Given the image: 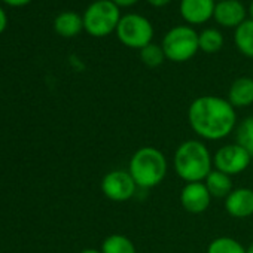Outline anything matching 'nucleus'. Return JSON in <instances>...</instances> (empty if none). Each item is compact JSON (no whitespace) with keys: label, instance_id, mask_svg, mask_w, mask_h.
I'll return each mask as SVG.
<instances>
[{"label":"nucleus","instance_id":"nucleus-1","mask_svg":"<svg viewBox=\"0 0 253 253\" xmlns=\"http://www.w3.org/2000/svg\"><path fill=\"white\" fill-rule=\"evenodd\" d=\"M188 122L200 139L207 142L223 140L237 128V109L228 98L201 95L189 104Z\"/></svg>","mask_w":253,"mask_h":253},{"label":"nucleus","instance_id":"nucleus-2","mask_svg":"<svg viewBox=\"0 0 253 253\" xmlns=\"http://www.w3.org/2000/svg\"><path fill=\"white\" fill-rule=\"evenodd\" d=\"M173 169L185 183L204 182L213 170V155L203 140L189 139L176 148Z\"/></svg>","mask_w":253,"mask_h":253},{"label":"nucleus","instance_id":"nucleus-3","mask_svg":"<svg viewBox=\"0 0 253 253\" xmlns=\"http://www.w3.org/2000/svg\"><path fill=\"white\" fill-rule=\"evenodd\" d=\"M128 171L139 188L152 189L166 179L169 163L160 149L154 146H143L130 158Z\"/></svg>","mask_w":253,"mask_h":253},{"label":"nucleus","instance_id":"nucleus-4","mask_svg":"<svg viewBox=\"0 0 253 253\" xmlns=\"http://www.w3.org/2000/svg\"><path fill=\"white\" fill-rule=\"evenodd\" d=\"M84 29L94 38H106L116 32L121 20L119 8L112 0H95L84 14Z\"/></svg>","mask_w":253,"mask_h":253},{"label":"nucleus","instance_id":"nucleus-5","mask_svg":"<svg viewBox=\"0 0 253 253\" xmlns=\"http://www.w3.org/2000/svg\"><path fill=\"white\" fill-rule=\"evenodd\" d=\"M161 46L167 60L185 63L200 51L198 33L189 26H176L166 33Z\"/></svg>","mask_w":253,"mask_h":253},{"label":"nucleus","instance_id":"nucleus-6","mask_svg":"<svg viewBox=\"0 0 253 253\" xmlns=\"http://www.w3.org/2000/svg\"><path fill=\"white\" fill-rule=\"evenodd\" d=\"M115 33L122 45L139 51L152 43L154 39V27L151 21L140 14L122 15Z\"/></svg>","mask_w":253,"mask_h":253},{"label":"nucleus","instance_id":"nucleus-7","mask_svg":"<svg viewBox=\"0 0 253 253\" xmlns=\"http://www.w3.org/2000/svg\"><path fill=\"white\" fill-rule=\"evenodd\" d=\"M253 157L241 148L238 143H228L220 146L213 155V169L228 174L235 176L244 173L252 166Z\"/></svg>","mask_w":253,"mask_h":253},{"label":"nucleus","instance_id":"nucleus-8","mask_svg":"<svg viewBox=\"0 0 253 253\" xmlns=\"http://www.w3.org/2000/svg\"><path fill=\"white\" fill-rule=\"evenodd\" d=\"M137 185L128 170L115 169L106 173L101 179L103 195L115 203H125L136 195Z\"/></svg>","mask_w":253,"mask_h":253},{"label":"nucleus","instance_id":"nucleus-9","mask_svg":"<svg viewBox=\"0 0 253 253\" xmlns=\"http://www.w3.org/2000/svg\"><path fill=\"white\" fill-rule=\"evenodd\" d=\"M180 204L182 207L192 214L204 213L211 203V195L206 188L204 182H192L185 183L180 191Z\"/></svg>","mask_w":253,"mask_h":253},{"label":"nucleus","instance_id":"nucleus-10","mask_svg":"<svg viewBox=\"0 0 253 253\" xmlns=\"http://www.w3.org/2000/svg\"><path fill=\"white\" fill-rule=\"evenodd\" d=\"M225 210L235 219H247L253 216V189L252 188H235L225 198Z\"/></svg>","mask_w":253,"mask_h":253},{"label":"nucleus","instance_id":"nucleus-11","mask_svg":"<svg viewBox=\"0 0 253 253\" xmlns=\"http://www.w3.org/2000/svg\"><path fill=\"white\" fill-rule=\"evenodd\" d=\"M214 0H182L180 2V15L182 18L192 26L204 24L214 14Z\"/></svg>","mask_w":253,"mask_h":253},{"label":"nucleus","instance_id":"nucleus-12","mask_svg":"<svg viewBox=\"0 0 253 253\" xmlns=\"http://www.w3.org/2000/svg\"><path fill=\"white\" fill-rule=\"evenodd\" d=\"M213 18L223 27L237 29L246 21V8L240 0H222L214 6Z\"/></svg>","mask_w":253,"mask_h":253},{"label":"nucleus","instance_id":"nucleus-13","mask_svg":"<svg viewBox=\"0 0 253 253\" xmlns=\"http://www.w3.org/2000/svg\"><path fill=\"white\" fill-rule=\"evenodd\" d=\"M228 101L235 107H249L253 104V78L241 76L235 79L228 89Z\"/></svg>","mask_w":253,"mask_h":253},{"label":"nucleus","instance_id":"nucleus-14","mask_svg":"<svg viewBox=\"0 0 253 253\" xmlns=\"http://www.w3.org/2000/svg\"><path fill=\"white\" fill-rule=\"evenodd\" d=\"M204 185L209 189L211 198H223L225 200L234 189L231 176H228L216 169H213L210 171V174L204 179Z\"/></svg>","mask_w":253,"mask_h":253},{"label":"nucleus","instance_id":"nucleus-15","mask_svg":"<svg viewBox=\"0 0 253 253\" xmlns=\"http://www.w3.org/2000/svg\"><path fill=\"white\" fill-rule=\"evenodd\" d=\"M54 29L63 38L78 36L84 29V18L76 12H63L55 18Z\"/></svg>","mask_w":253,"mask_h":253},{"label":"nucleus","instance_id":"nucleus-16","mask_svg":"<svg viewBox=\"0 0 253 253\" xmlns=\"http://www.w3.org/2000/svg\"><path fill=\"white\" fill-rule=\"evenodd\" d=\"M237 49L247 58H253V20H246L234 32Z\"/></svg>","mask_w":253,"mask_h":253},{"label":"nucleus","instance_id":"nucleus-17","mask_svg":"<svg viewBox=\"0 0 253 253\" xmlns=\"http://www.w3.org/2000/svg\"><path fill=\"white\" fill-rule=\"evenodd\" d=\"M101 253H137L133 240L122 234H112L101 243Z\"/></svg>","mask_w":253,"mask_h":253},{"label":"nucleus","instance_id":"nucleus-18","mask_svg":"<svg viewBox=\"0 0 253 253\" xmlns=\"http://www.w3.org/2000/svg\"><path fill=\"white\" fill-rule=\"evenodd\" d=\"M234 133H235V143H238L253 157V115L240 121Z\"/></svg>","mask_w":253,"mask_h":253},{"label":"nucleus","instance_id":"nucleus-19","mask_svg":"<svg viewBox=\"0 0 253 253\" xmlns=\"http://www.w3.org/2000/svg\"><path fill=\"white\" fill-rule=\"evenodd\" d=\"M200 49L206 54H214L223 46V36L216 29H206L198 35Z\"/></svg>","mask_w":253,"mask_h":253},{"label":"nucleus","instance_id":"nucleus-20","mask_svg":"<svg viewBox=\"0 0 253 253\" xmlns=\"http://www.w3.org/2000/svg\"><path fill=\"white\" fill-rule=\"evenodd\" d=\"M207 253H246V247L232 237H217L210 241Z\"/></svg>","mask_w":253,"mask_h":253},{"label":"nucleus","instance_id":"nucleus-21","mask_svg":"<svg viewBox=\"0 0 253 253\" xmlns=\"http://www.w3.org/2000/svg\"><path fill=\"white\" fill-rule=\"evenodd\" d=\"M140 60L148 67L161 66L164 63V60H166V54L163 51V46L155 45V43H149L148 46L140 49Z\"/></svg>","mask_w":253,"mask_h":253},{"label":"nucleus","instance_id":"nucleus-22","mask_svg":"<svg viewBox=\"0 0 253 253\" xmlns=\"http://www.w3.org/2000/svg\"><path fill=\"white\" fill-rule=\"evenodd\" d=\"M112 2L118 6V8H126V6H133L136 5L139 0H112Z\"/></svg>","mask_w":253,"mask_h":253},{"label":"nucleus","instance_id":"nucleus-23","mask_svg":"<svg viewBox=\"0 0 253 253\" xmlns=\"http://www.w3.org/2000/svg\"><path fill=\"white\" fill-rule=\"evenodd\" d=\"M6 26H8V17H6L5 11L0 8V35L6 30Z\"/></svg>","mask_w":253,"mask_h":253},{"label":"nucleus","instance_id":"nucleus-24","mask_svg":"<svg viewBox=\"0 0 253 253\" xmlns=\"http://www.w3.org/2000/svg\"><path fill=\"white\" fill-rule=\"evenodd\" d=\"M3 2L6 3V5H9V6H24V5H27V3H30L32 0H3Z\"/></svg>","mask_w":253,"mask_h":253},{"label":"nucleus","instance_id":"nucleus-25","mask_svg":"<svg viewBox=\"0 0 253 253\" xmlns=\"http://www.w3.org/2000/svg\"><path fill=\"white\" fill-rule=\"evenodd\" d=\"M171 2V0H148V3L155 6V8H163L166 5H169Z\"/></svg>","mask_w":253,"mask_h":253},{"label":"nucleus","instance_id":"nucleus-26","mask_svg":"<svg viewBox=\"0 0 253 253\" xmlns=\"http://www.w3.org/2000/svg\"><path fill=\"white\" fill-rule=\"evenodd\" d=\"M79 253H101V250H97V249H84Z\"/></svg>","mask_w":253,"mask_h":253},{"label":"nucleus","instance_id":"nucleus-27","mask_svg":"<svg viewBox=\"0 0 253 253\" xmlns=\"http://www.w3.org/2000/svg\"><path fill=\"white\" fill-rule=\"evenodd\" d=\"M246 253H253V241L246 247Z\"/></svg>","mask_w":253,"mask_h":253},{"label":"nucleus","instance_id":"nucleus-28","mask_svg":"<svg viewBox=\"0 0 253 253\" xmlns=\"http://www.w3.org/2000/svg\"><path fill=\"white\" fill-rule=\"evenodd\" d=\"M249 14H250V20H253V0H252V3L249 6Z\"/></svg>","mask_w":253,"mask_h":253},{"label":"nucleus","instance_id":"nucleus-29","mask_svg":"<svg viewBox=\"0 0 253 253\" xmlns=\"http://www.w3.org/2000/svg\"><path fill=\"white\" fill-rule=\"evenodd\" d=\"M214 2H216V3H217V2H222V0H214Z\"/></svg>","mask_w":253,"mask_h":253},{"label":"nucleus","instance_id":"nucleus-30","mask_svg":"<svg viewBox=\"0 0 253 253\" xmlns=\"http://www.w3.org/2000/svg\"><path fill=\"white\" fill-rule=\"evenodd\" d=\"M252 167H253V161H252Z\"/></svg>","mask_w":253,"mask_h":253}]
</instances>
